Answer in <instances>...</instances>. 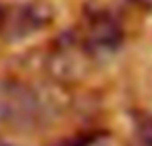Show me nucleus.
<instances>
[{
    "label": "nucleus",
    "instance_id": "nucleus-5",
    "mask_svg": "<svg viewBox=\"0 0 152 146\" xmlns=\"http://www.w3.org/2000/svg\"><path fill=\"white\" fill-rule=\"evenodd\" d=\"M135 146H152V113L137 110L131 113Z\"/></svg>",
    "mask_w": 152,
    "mask_h": 146
},
{
    "label": "nucleus",
    "instance_id": "nucleus-1",
    "mask_svg": "<svg viewBox=\"0 0 152 146\" xmlns=\"http://www.w3.org/2000/svg\"><path fill=\"white\" fill-rule=\"evenodd\" d=\"M46 106L39 92L23 81L0 79V119L19 131L37 129L45 121Z\"/></svg>",
    "mask_w": 152,
    "mask_h": 146
},
{
    "label": "nucleus",
    "instance_id": "nucleus-4",
    "mask_svg": "<svg viewBox=\"0 0 152 146\" xmlns=\"http://www.w3.org/2000/svg\"><path fill=\"white\" fill-rule=\"evenodd\" d=\"M91 60L93 58L85 50L81 37L64 35L52 46L48 58H46V69H48V73L56 81L73 83L87 75Z\"/></svg>",
    "mask_w": 152,
    "mask_h": 146
},
{
    "label": "nucleus",
    "instance_id": "nucleus-6",
    "mask_svg": "<svg viewBox=\"0 0 152 146\" xmlns=\"http://www.w3.org/2000/svg\"><path fill=\"white\" fill-rule=\"evenodd\" d=\"M0 146H15L14 142H10V140H6V137L0 135Z\"/></svg>",
    "mask_w": 152,
    "mask_h": 146
},
{
    "label": "nucleus",
    "instance_id": "nucleus-7",
    "mask_svg": "<svg viewBox=\"0 0 152 146\" xmlns=\"http://www.w3.org/2000/svg\"><path fill=\"white\" fill-rule=\"evenodd\" d=\"M0 19H2V8H0Z\"/></svg>",
    "mask_w": 152,
    "mask_h": 146
},
{
    "label": "nucleus",
    "instance_id": "nucleus-2",
    "mask_svg": "<svg viewBox=\"0 0 152 146\" xmlns=\"http://www.w3.org/2000/svg\"><path fill=\"white\" fill-rule=\"evenodd\" d=\"M54 23V8L46 0H23L2 8L0 38L4 42H23L46 31Z\"/></svg>",
    "mask_w": 152,
    "mask_h": 146
},
{
    "label": "nucleus",
    "instance_id": "nucleus-3",
    "mask_svg": "<svg viewBox=\"0 0 152 146\" xmlns=\"http://www.w3.org/2000/svg\"><path fill=\"white\" fill-rule=\"evenodd\" d=\"M125 41L123 25L110 12H91L87 15L81 42L93 60H106L114 56Z\"/></svg>",
    "mask_w": 152,
    "mask_h": 146
}]
</instances>
